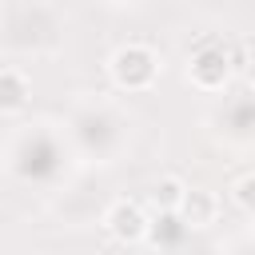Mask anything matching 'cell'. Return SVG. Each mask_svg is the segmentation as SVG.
I'll return each mask as SVG.
<instances>
[{"instance_id":"obj_1","label":"cell","mask_w":255,"mask_h":255,"mask_svg":"<svg viewBox=\"0 0 255 255\" xmlns=\"http://www.w3.org/2000/svg\"><path fill=\"white\" fill-rule=\"evenodd\" d=\"M108 76L116 88L124 92H147L159 76V56L147 48V44H124L112 52L108 60Z\"/></svg>"},{"instance_id":"obj_2","label":"cell","mask_w":255,"mask_h":255,"mask_svg":"<svg viewBox=\"0 0 255 255\" xmlns=\"http://www.w3.org/2000/svg\"><path fill=\"white\" fill-rule=\"evenodd\" d=\"M104 231H108L116 243L135 247V243H143V239H147L151 219H147L143 203H135V199H112V203H108V211H104Z\"/></svg>"},{"instance_id":"obj_3","label":"cell","mask_w":255,"mask_h":255,"mask_svg":"<svg viewBox=\"0 0 255 255\" xmlns=\"http://www.w3.org/2000/svg\"><path fill=\"white\" fill-rule=\"evenodd\" d=\"M187 80L199 92H219L231 80V56H227V48H219V44L195 48L191 60H187Z\"/></svg>"},{"instance_id":"obj_4","label":"cell","mask_w":255,"mask_h":255,"mask_svg":"<svg viewBox=\"0 0 255 255\" xmlns=\"http://www.w3.org/2000/svg\"><path fill=\"white\" fill-rule=\"evenodd\" d=\"M219 215V195L207 191V187H187V199L179 207V219L187 227H211Z\"/></svg>"},{"instance_id":"obj_5","label":"cell","mask_w":255,"mask_h":255,"mask_svg":"<svg viewBox=\"0 0 255 255\" xmlns=\"http://www.w3.org/2000/svg\"><path fill=\"white\" fill-rule=\"evenodd\" d=\"M28 96H32V84L24 72L16 68H0V116H16L28 108Z\"/></svg>"},{"instance_id":"obj_6","label":"cell","mask_w":255,"mask_h":255,"mask_svg":"<svg viewBox=\"0 0 255 255\" xmlns=\"http://www.w3.org/2000/svg\"><path fill=\"white\" fill-rule=\"evenodd\" d=\"M187 179H179V175H159L155 183H151V207L159 211V215H179V207H183V199H187Z\"/></svg>"},{"instance_id":"obj_7","label":"cell","mask_w":255,"mask_h":255,"mask_svg":"<svg viewBox=\"0 0 255 255\" xmlns=\"http://www.w3.org/2000/svg\"><path fill=\"white\" fill-rule=\"evenodd\" d=\"M231 203L247 215H255V171H243L235 183H231Z\"/></svg>"}]
</instances>
